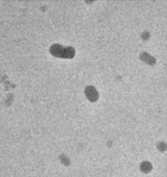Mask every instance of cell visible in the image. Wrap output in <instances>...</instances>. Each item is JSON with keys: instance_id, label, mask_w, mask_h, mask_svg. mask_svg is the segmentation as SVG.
<instances>
[{"instance_id": "cell-2", "label": "cell", "mask_w": 167, "mask_h": 177, "mask_svg": "<svg viewBox=\"0 0 167 177\" xmlns=\"http://www.w3.org/2000/svg\"><path fill=\"white\" fill-rule=\"evenodd\" d=\"M85 93L88 99L91 102H96L99 98V93L93 86H88L85 89Z\"/></svg>"}, {"instance_id": "cell-3", "label": "cell", "mask_w": 167, "mask_h": 177, "mask_svg": "<svg viewBox=\"0 0 167 177\" xmlns=\"http://www.w3.org/2000/svg\"><path fill=\"white\" fill-rule=\"evenodd\" d=\"M140 57L143 61L145 62V63L151 64V65L155 63V59L153 56L148 54L147 53H142L140 55Z\"/></svg>"}, {"instance_id": "cell-4", "label": "cell", "mask_w": 167, "mask_h": 177, "mask_svg": "<svg viewBox=\"0 0 167 177\" xmlns=\"http://www.w3.org/2000/svg\"><path fill=\"white\" fill-rule=\"evenodd\" d=\"M143 35H145V36H143V38H144L145 40H147V39H148V38H149V34H148V33L147 34V35H146V33H143Z\"/></svg>"}, {"instance_id": "cell-1", "label": "cell", "mask_w": 167, "mask_h": 177, "mask_svg": "<svg viewBox=\"0 0 167 177\" xmlns=\"http://www.w3.org/2000/svg\"><path fill=\"white\" fill-rule=\"evenodd\" d=\"M50 51L53 56L64 58H73L75 56V50L72 47H64L59 44H55L51 46Z\"/></svg>"}]
</instances>
